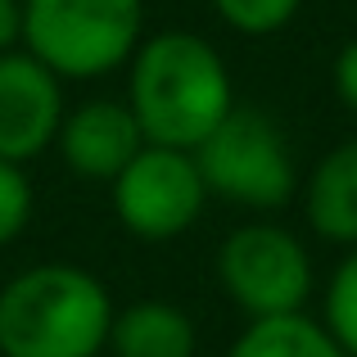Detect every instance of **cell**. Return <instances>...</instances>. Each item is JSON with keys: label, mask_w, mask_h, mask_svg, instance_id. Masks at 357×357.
<instances>
[{"label": "cell", "mask_w": 357, "mask_h": 357, "mask_svg": "<svg viewBox=\"0 0 357 357\" xmlns=\"http://www.w3.org/2000/svg\"><path fill=\"white\" fill-rule=\"evenodd\" d=\"M127 105L145 145L199 149L236 109V82L208 36L172 27L136 45L127 63Z\"/></svg>", "instance_id": "6da1fadb"}, {"label": "cell", "mask_w": 357, "mask_h": 357, "mask_svg": "<svg viewBox=\"0 0 357 357\" xmlns=\"http://www.w3.org/2000/svg\"><path fill=\"white\" fill-rule=\"evenodd\" d=\"M114 294L77 262H36L0 285V357H105Z\"/></svg>", "instance_id": "7a4b0ae2"}, {"label": "cell", "mask_w": 357, "mask_h": 357, "mask_svg": "<svg viewBox=\"0 0 357 357\" xmlns=\"http://www.w3.org/2000/svg\"><path fill=\"white\" fill-rule=\"evenodd\" d=\"M145 41V0H23V50L59 82L127 68Z\"/></svg>", "instance_id": "3957f363"}, {"label": "cell", "mask_w": 357, "mask_h": 357, "mask_svg": "<svg viewBox=\"0 0 357 357\" xmlns=\"http://www.w3.org/2000/svg\"><path fill=\"white\" fill-rule=\"evenodd\" d=\"M190 154L199 163L204 185H208V199L218 195L236 208H285L303 185L285 127L253 105H236L213 127V136Z\"/></svg>", "instance_id": "277c9868"}, {"label": "cell", "mask_w": 357, "mask_h": 357, "mask_svg": "<svg viewBox=\"0 0 357 357\" xmlns=\"http://www.w3.org/2000/svg\"><path fill=\"white\" fill-rule=\"evenodd\" d=\"M218 285L249 321L307 312L317 289L312 253L289 227L244 222L218 244Z\"/></svg>", "instance_id": "5b68a950"}, {"label": "cell", "mask_w": 357, "mask_h": 357, "mask_svg": "<svg viewBox=\"0 0 357 357\" xmlns=\"http://www.w3.org/2000/svg\"><path fill=\"white\" fill-rule=\"evenodd\" d=\"M109 195H114L118 227L149 244L185 236L208 208V185L199 176L195 154L167 145H145L109 181Z\"/></svg>", "instance_id": "8992f818"}, {"label": "cell", "mask_w": 357, "mask_h": 357, "mask_svg": "<svg viewBox=\"0 0 357 357\" xmlns=\"http://www.w3.org/2000/svg\"><path fill=\"white\" fill-rule=\"evenodd\" d=\"M63 82L41 59L18 45L0 54V158L27 167L54 149V136L63 127Z\"/></svg>", "instance_id": "52a82bcc"}, {"label": "cell", "mask_w": 357, "mask_h": 357, "mask_svg": "<svg viewBox=\"0 0 357 357\" xmlns=\"http://www.w3.org/2000/svg\"><path fill=\"white\" fill-rule=\"evenodd\" d=\"M54 149H59V158L68 163L73 176L109 185L145 149V131H140L127 100L100 96V100H82V105H73L63 114Z\"/></svg>", "instance_id": "ba28073f"}, {"label": "cell", "mask_w": 357, "mask_h": 357, "mask_svg": "<svg viewBox=\"0 0 357 357\" xmlns=\"http://www.w3.org/2000/svg\"><path fill=\"white\" fill-rule=\"evenodd\" d=\"M303 195V218L326 244H357V136L340 140L317 158L307 181L298 185Z\"/></svg>", "instance_id": "9c48e42d"}, {"label": "cell", "mask_w": 357, "mask_h": 357, "mask_svg": "<svg viewBox=\"0 0 357 357\" xmlns=\"http://www.w3.org/2000/svg\"><path fill=\"white\" fill-rule=\"evenodd\" d=\"M105 353H114V357H195L199 353V331H195V317L181 303L136 298L127 307H114Z\"/></svg>", "instance_id": "30bf717a"}, {"label": "cell", "mask_w": 357, "mask_h": 357, "mask_svg": "<svg viewBox=\"0 0 357 357\" xmlns=\"http://www.w3.org/2000/svg\"><path fill=\"white\" fill-rule=\"evenodd\" d=\"M227 357H349L335 344L317 317L289 312V317H262L244 321V331L231 340Z\"/></svg>", "instance_id": "8fae6325"}, {"label": "cell", "mask_w": 357, "mask_h": 357, "mask_svg": "<svg viewBox=\"0 0 357 357\" xmlns=\"http://www.w3.org/2000/svg\"><path fill=\"white\" fill-rule=\"evenodd\" d=\"M321 326L335 335L344 353L357 357V244L344 249L340 267L331 271L321 289Z\"/></svg>", "instance_id": "7c38bea8"}, {"label": "cell", "mask_w": 357, "mask_h": 357, "mask_svg": "<svg viewBox=\"0 0 357 357\" xmlns=\"http://www.w3.org/2000/svg\"><path fill=\"white\" fill-rule=\"evenodd\" d=\"M213 14L240 36H276L298 18L303 0H208Z\"/></svg>", "instance_id": "4fadbf2b"}, {"label": "cell", "mask_w": 357, "mask_h": 357, "mask_svg": "<svg viewBox=\"0 0 357 357\" xmlns=\"http://www.w3.org/2000/svg\"><path fill=\"white\" fill-rule=\"evenodd\" d=\"M36 208V190L27 181V172L18 163H5L0 158V249H9L18 236L27 231Z\"/></svg>", "instance_id": "5bb4252c"}, {"label": "cell", "mask_w": 357, "mask_h": 357, "mask_svg": "<svg viewBox=\"0 0 357 357\" xmlns=\"http://www.w3.org/2000/svg\"><path fill=\"white\" fill-rule=\"evenodd\" d=\"M331 86H335V100H340L349 114H357V36H349V41L335 50Z\"/></svg>", "instance_id": "9a60e30c"}, {"label": "cell", "mask_w": 357, "mask_h": 357, "mask_svg": "<svg viewBox=\"0 0 357 357\" xmlns=\"http://www.w3.org/2000/svg\"><path fill=\"white\" fill-rule=\"evenodd\" d=\"M23 45V0H0V54Z\"/></svg>", "instance_id": "2e32d148"}]
</instances>
